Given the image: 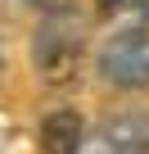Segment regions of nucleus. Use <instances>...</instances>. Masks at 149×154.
Instances as JSON below:
<instances>
[{"label":"nucleus","instance_id":"obj_2","mask_svg":"<svg viewBox=\"0 0 149 154\" xmlns=\"http://www.w3.org/2000/svg\"><path fill=\"white\" fill-rule=\"evenodd\" d=\"M95 72L118 91H149V27H118L95 50Z\"/></svg>","mask_w":149,"mask_h":154},{"label":"nucleus","instance_id":"obj_1","mask_svg":"<svg viewBox=\"0 0 149 154\" xmlns=\"http://www.w3.org/2000/svg\"><path fill=\"white\" fill-rule=\"evenodd\" d=\"M86 59V18L77 5H54L41 9L36 36H32V63L45 86H68L82 72Z\"/></svg>","mask_w":149,"mask_h":154},{"label":"nucleus","instance_id":"obj_3","mask_svg":"<svg viewBox=\"0 0 149 154\" xmlns=\"http://www.w3.org/2000/svg\"><path fill=\"white\" fill-rule=\"evenodd\" d=\"M82 154H149V109L113 113L82 140Z\"/></svg>","mask_w":149,"mask_h":154},{"label":"nucleus","instance_id":"obj_5","mask_svg":"<svg viewBox=\"0 0 149 154\" xmlns=\"http://www.w3.org/2000/svg\"><path fill=\"white\" fill-rule=\"evenodd\" d=\"M95 9H100L104 18H118V14H127V9H136L140 18L149 14V5H145V0H95Z\"/></svg>","mask_w":149,"mask_h":154},{"label":"nucleus","instance_id":"obj_4","mask_svg":"<svg viewBox=\"0 0 149 154\" xmlns=\"http://www.w3.org/2000/svg\"><path fill=\"white\" fill-rule=\"evenodd\" d=\"M86 122L72 109H50L41 118V154H82Z\"/></svg>","mask_w":149,"mask_h":154},{"label":"nucleus","instance_id":"obj_6","mask_svg":"<svg viewBox=\"0 0 149 154\" xmlns=\"http://www.w3.org/2000/svg\"><path fill=\"white\" fill-rule=\"evenodd\" d=\"M0 82H5V36H0Z\"/></svg>","mask_w":149,"mask_h":154}]
</instances>
